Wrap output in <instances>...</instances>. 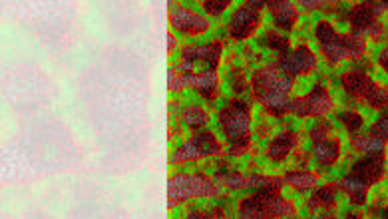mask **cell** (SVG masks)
<instances>
[{
  "label": "cell",
  "instance_id": "obj_1",
  "mask_svg": "<svg viewBox=\"0 0 388 219\" xmlns=\"http://www.w3.org/2000/svg\"><path fill=\"white\" fill-rule=\"evenodd\" d=\"M295 78H291L279 68L277 62L263 66L253 76V96L261 102L271 116H285L291 112L289 92L293 88Z\"/></svg>",
  "mask_w": 388,
  "mask_h": 219
},
{
  "label": "cell",
  "instance_id": "obj_2",
  "mask_svg": "<svg viewBox=\"0 0 388 219\" xmlns=\"http://www.w3.org/2000/svg\"><path fill=\"white\" fill-rule=\"evenodd\" d=\"M281 183L259 189L253 196L245 198L239 203V218L241 219H281L293 218L297 208L281 196Z\"/></svg>",
  "mask_w": 388,
  "mask_h": 219
},
{
  "label": "cell",
  "instance_id": "obj_3",
  "mask_svg": "<svg viewBox=\"0 0 388 219\" xmlns=\"http://www.w3.org/2000/svg\"><path fill=\"white\" fill-rule=\"evenodd\" d=\"M219 124L229 141V154L241 156L251 146V108L243 100H229L219 112Z\"/></svg>",
  "mask_w": 388,
  "mask_h": 219
},
{
  "label": "cell",
  "instance_id": "obj_4",
  "mask_svg": "<svg viewBox=\"0 0 388 219\" xmlns=\"http://www.w3.org/2000/svg\"><path fill=\"white\" fill-rule=\"evenodd\" d=\"M320 52L330 64H337L343 58L357 60L365 54V40L355 34H338L328 22H318L315 28Z\"/></svg>",
  "mask_w": 388,
  "mask_h": 219
},
{
  "label": "cell",
  "instance_id": "obj_5",
  "mask_svg": "<svg viewBox=\"0 0 388 219\" xmlns=\"http://www.w3.org/2000/svg\"><path fill=\"white\" fill-rule=\"evenodd\" d=\"M217 186L205 173H176L168 181V208H176L191 198H211Z\"/></svg>",
  "mask_w": 388,
  "mask_h": 219
},
{
  "label": "cell",
  "instance_id": "obj_6",
  "mask_svg": "<svg viewBox=\"0 0 388 219\" xmlns=\"http://www.w3.org/2000/svg\"><path fill=\"white\" fill-rule=\"evenodd\" d=\"M221 151L217 138L213 136V132L208 129H193L191 138L173 149L171 154V164L173 166H181L188 161H198V159L205 158V156H217Z\"/></svg>",
  "mask_w": 388,
  "mask_h": 219
},
{
  "label": "cell",
  "instance_id": "obj_7",
  "mask_svg": "<svg viewBox=\"0 0 388 219\" xmlns=\"http://www.w3.org/2000/svg\"><path fill=\"white\" fill-rule=\"evenodd\" d=\"M388 9V2H362L357 4L355 9L348 12V22L352 26V34L360 36L362 34H372V36H380V24H378V16L382 14V10Z\"/></svg>",
  "mask_w": 388,
  "mask_h": 219
},
{
  "label": "cell",
  "instance_id": "obj_8",
  "mask_svg": "<svg viewBox=\"0 0 388 219\" xmlns=\"http://www.w3.org/2000/svg\"><path fill=\"white\" fill-rule=\"evenodd\" d=\"M267 2H245L229 20V36L233 40L251 38L261 26V10Z\"/></svg>",
  "mask_w": 388,
  "mask_h": 219
},
{
  "label": "cell",
  "instance_id": "obj_9",
  "mask_svg": "<svg viewBox=\"0 0 388 219\" xmlns=\"http://www.w3.org/2000/svg\"><path fill=\"white\" fill-rule=\"evenodd\" d=\"M333 108V98L328 90L323 84H317L308 92L307 96L291 100V112L298 118H308V116H325Z\"/></svg>",
  "mask_w": 388,
  "mask_h": 219
},
{
  "label": "cell",
  "instance_id": "obj_10",
  "mask_svg": "<svg viewBox=\"0 0 388 219\" xmlns=\"http://www.w3.org/2000/svg\"><path fill=\"white\" fill-rule=\"evenodd\" d=\"M277 66L291 78H295L298 74H308L311 70L317 66V58L313 54V50L301 44L295 50H287L283 54H279Z\"/></svg>",
  "mask_w": 388,
  "mask_h": 219
},
{
  "label": "cell",
  "instance_id": "obj_11",
  "mask_svg": "<svg viewBox=\"0 0 388 219\" xmlns=\"http://www.w3.org/2000/svg\"><path fill=\"white\" fill-rule=\"evenodd\" d=\"M169 24L176 32L185 34V36H198L209 30L208 18H203L195 10H189L185 6H173V4L169 9Z\"/></svg>",
  "mask_w": 388,
  "mask_h": 219
},
{
  "label": "cell",
  "instance_id": "obj_12",
  "mask_svg": "<svg viewBox=\"0 0 388 219\" xmlns=\"http://www.w3.org/2000/svg\"><path fill=\"white\" fill-rule=\"evenodd\" d=\"M221 50L223 46L219 42H208V44H188L181 48V66L191 70L195 62H208V68H215L219 66V58H221Z\"/></svg>",
  "mask_w": 388,
  "mask_h": 219
},
{
  "label": "cell",
  "instance_id": "obj_13",
  "mask_svg": "<svg viewBox=\"0 0 388 219\" xmlns=\"http://www.w3.org/2000/svg\"><path fill=\"white\" fill-rule=\"evenodd\" d=\"M350 176L360 179L367 188L380 181L384 178V154H372V156L358 159L350 169Z\"/></svg>",
  "mask_w": 388,
  "mask_h": 219
},
{
  "label": "cell",
  "instance_id": "obj_14",
  "mask_svg": "<svg viewBox=\"0 0 388 219\" xmlns=\"http://www.w3.org/2000/svg\"><path fill=\"white\" fill-rule=\"evenodd\" d=\"M343 88L347 90V94L352 100H357V102H367L370 98V94H372V90L377 88V82H372V80L368 78L365 72H348L345 74L343 78Z\"/></svg>",
  "mask_w": 388,
  "mask_h": 219
},
{
  "label": "cell",
  "instance_id": "obj_15",
  "mask_svg": "<svg viewBox=\"0 0 388 219\" xmlns=\"http://www.w3.org/2000/svg\"><path fill=\"white\" fill-rule=\"evenodd\" d=\"M189 86L199 92L203 98L208 102H213L217 98V90H219V78H217V70L215 68H205L201 72H191L189 76Z\"/></svg>",
  "mask_w": 388,
  "mask_h": 219
},
{
  "label": "cell",
  "instance_id": "obj_16",
  "mask_svg": "<svg viewBox=\"0 0 388 219\" xmlns=\"http://www.w3.org/2000/svg\"><path fill=\"white\" fill-rule=\"evenodd\" d=\"M297 144H298V134L295 132V129H285V132H281L277 138L269 144V148H267L269 159H271V161H275V164L285 161V159L293 154V149L297 148Z\"/></svg>",
  "mask_w": 388,
  "mask_h": 219
},
{
  "label": "cell",
  "instance_id": "obj_17",
  "mask_svg": "<svg viewBox=\"0 0 388 219\" xmlns=\"http://www.w3.org/2000/svg\"><path fill=\"white\" fill-rule=\"evenodd\" d=\"M267 6L271 10V16H273V22H275L277 28H283L289 32L297 24L298 10L287 0H271V2H267Z\"/></svg>",
  "mask_w": 388,
  "mask_h": 219
},
{
  "label": "cell",
  "instance_id": "obj_18",
  "mask_svg": "<svg viewBox=\"0 0 388 219\" xmlns=\"http://www.w3.org/2000/svg\"><path fill=\"white\" fill-rule=\"evenodd\" d=\"M313 156L317 159L318 166H330L340 156V141L338 139H317L313 146Z\"/></svg>",
  "mask_w": 388,
  "mask_h": 219
},
{
  "label": "cell",
  "instance_id": "obj_19",
  "mask_svg": "<svg viewBox=\"0 0 388 219\" xmlns=\"http://www.w3.org/2000/svg\"><path fill=\"white\" fill-rule=\"evenodd\" d=\"M338 188L347 193L355 205H362V203H365V199H367L368 188L362 183V181H360V179H357L355 176H350V173H348L347 178H343L340 181H338Z\"/></svg>",
  "mask_w": 388,
  "mask_h": 219
},
{
  "label": "cell",
  "instance_id": "obj_20",
  "mask_svg": "<svg viewBox=\"0 0 388 219\" xmlns=\"http://www.w3.org/2000/svg\"><path fill=\"white\" fill-rule=\"evenodd\" d=\"M337 189L338 186H323V188H318L311 199H308L307 208L311 211H317V209H330L335 205V196H337Z\"/></svg>",
  "mask_w": 388,
  "mask_h": 219
},
{
  "label": "cell",
  "instance_id": "obj_21",
  "mask_svg": "<svg viewBox=\"0 0 388 219\" xmlns=\"http://www.w3.org/2000/svg\"><path fill=\"white\" fill-rule=\"evenodd\" d=\"M285 181L297 191H307L317 186V173H313L308 169H291L285 176Z\"/></svg>",
  "mask_w": 388,
  "mask_h": 219
},
{
  "label": "cell",
  "instance_id": "obj_22",
  "mask_svg": "<svg viewBox=\"0 0 388 219\" xmlns=\"http://www.w3.org/2000/svg\"><path fill=\"white\" fill-rule=\"evenodd\" d=\"M384 141H380L374 136L370 134H365V136H352V148L360 151V154H367V156H372V154H384Z\"/></svg>",
  "mask_w": 388,
  "mask_h": 219
},
{
  "label": "cell",
  "instance_id": "obj_23",
  "mask_svg": "<svg viewBox=\"0 0 388 219\" xmlns=\"http://www.w3.org/2000/svg\"><path fill=\"white\" fill-rule=\"evenodd\" d=\"M193 70L183 68L181 64L178 66H171L168 74V88L169 92H178V90L189 86V76H191Z\"/></svg>",
  "mask_w": 388,
  "mask_h": 219
},
{
  "label": "cell",
  "instance_id": "obj_24",
  "mask_svg": "<svg viewBox=\"0 0 388 219\" xmlns=\"http://www.w3.org/2000/svg\"><path fill=\"white\" fill-rule=\"evenodd\" d=\"M217 179L223 186H227L229 189H247L249 176H243V173H239L235 169L221 168L217 171Z\"/></svg>",
  "mask_w": 388,
  "mask_h": 219
},
{
  "label": "cell",
  "instance_id": "obj_25",
  "mask_svg": "<svg viewBox=\"0 0 388 219\" xmlns=\"http://www.w3.org/2000/svg\"><path fill=\"white\" fill-rule=\"evenodd\" d=\"M181 118L191 129H201L205 126V122H208V114H205V110L199 108V106H188V108L183 110Z\"/></svg>",
  "mask_w": 388,
  "mask_h": 219
},
{
  "label": "cell",
  "instance_id": "obj_26",
  "mask_svg": "<svg viewBox=\"0 0 388 219\" xmlns=\"http://www.w3.org/2000/svg\"><path fill=\"white\" fill-rule=\"evenodd\" d=\"M263 44L269 46V48L277 50L279 54H283V52H287L289 50V38L287 36H281L277 30H269V32H265Z\"/></svg>",
  "mask_w": 388,
  "mask_h": 219
},
{
  "label": "cell",
  "instance_id": "obj_27",
  "mask_svg": "<svg viewBox=\"0 0 388 219\" xmlns=\"http://www.w3.org/2000/svg\"><path fill=\"white\" fill-rule=\"evenodd\" d=\"M338 119L345 124V128L348 129V134H352V136H357V132L362 126V116L358 114L357 110H347V112H343V114H338Z\"/></svg>",
  "mask_w": 388,
  "mask_h": 219
},
{
  "label": "cell",
  "instance_id": "obj_28",
  "mask_svg": "<svg viewBox=\"0 0 388 219\" xmlns=\"http://www.w3.org/2000/svg\"><path fill=\"white\" fill-rule=\"evenodd\" d=\"M223 215H225V211H223L221 208L209 209V211H205V209L191 208V209H189L188 218H185V219H221Z\"/></svg>",
  "mask_w": 388,
  "mask_h": 219
},
{
  "label": "cell",
  "instance_id": "obj_29",
  "mask_svg": "<svg viewBox=\"0 0 388 219\" xmlns=\"http://www.w3.org/2000/svg\"><path fill=\"white\" fill-rule=\"evenodd\" d=\"M231 4V0H205L203 2V9L208 10L209 14H213V16H219L221 12H225L227 10V6Z\"/></svg>",
  "mask_w": 388,
  "mask_h": 219
},
{
  "label": "cell",
  "instance_id": "obj_30",
  "mask_svg": "<svg viewBox=\"0 0 388 219\" xmlns=\"http://www.w3.org/2000/svg\"><path fill=\"white\" fill-rule=\"evenodd\" d=\"M328 132H330V124L328 122H320V124H317L315 128L311 129V138L315 139H325L328 136Z\"/></svg>",
  "mask_w": 388,
  "mask_h": 219
},
{
  "label": "cell",
  "instance_id": "obj_31",
  "mask_svg": "<svg viewBox=\"0 0 388 219\" xmlns=\"http://www.w3.org/2000/svg\"><path fill=\"white\" fill-rule=\"evenodd\" d=\"M231 84H233V92L241 94L245 90V76H241V72L235 70V76H231Z\"/></svg>",
  "mask_w": 388,
  "mask_h": 219
},
{
  "label": "cell",
  "instance_id": "obj_32",
  "mask_svg": "<svg viewBox=\"0 0 388 219\" xmlns=\"http://www.w3.org/2000/svg\"><path fill=\"white\" fill-rule=\"evenodd\" d=\"M380 66L388 72V48L380 54Z\"/></svg>",
  "mask_w": 388,
  "mask_h": 219
},
{
  "label": "cell",
  "instance_id": "obj_33",
  "mask_svg": "<svg viewBox=\"0 0 388 219\" xmlns=\"http://www.w3.org/2000/svg\"><path fill=\"white\" fill-rule=\"evenodd\" d=\"M173 46H176V38H173V34H169L168 36V52H171V50H173Z\"/></svg>",
  "mask_w": 388,
  "mask_h": 219
},
{
  "label": "cell",
  "instance_id": "obj_34",
  "mask_svg": "<svg viewBox=\"0 0 388 219\" xmlns=\"http://www.w3.org/2000/svg\"><path fill=\"white\" fill-rule=\"evenodd\" d=\"M320 219H338V218H320Z\"/></svg>",
  "mask_w": 388,
  "mask_h": 219
}]
</instances>
